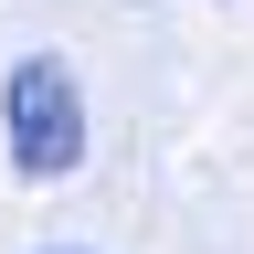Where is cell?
<instances>
[{"label":"cell","instance_id":"cell-1","mask_svg":"<svg viewBox=\"0 0 254 254\" xmlns=\"http://www.w3.org/2000/svg\"><path fill=\"white\" fill-rule=\"evenodd\" d=\"M0 117H11V159L32 180H64L85 159V106H74V74L53 53H21L11 85H0Z\"/></svg>","mask_w":254,"mask_h":254}]
</instances>
